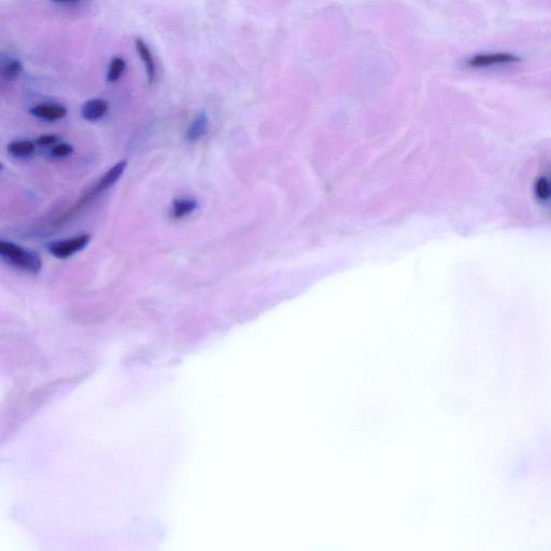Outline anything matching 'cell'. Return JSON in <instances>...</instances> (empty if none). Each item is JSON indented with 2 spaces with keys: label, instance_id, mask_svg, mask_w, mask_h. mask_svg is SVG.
I'll list each match as a JSON object with an SVG mask.
<instances>
[{
  "label": "cell",
  "instance_id": "11",
  "mask_svg": "<svg viewBox=\"0 0 551 551\" xmlns=\"http://www.w3.org/2000/svg\"><path fill=\"white\" fill-rule=\"evenodd\" d=\"M23 65L19 59H8L7 61L3 59L1 64V78L6 81H12L19 78V75L22 73Z\"/></svg>",
  "mask_w": 551,
  "mask_h": 551
},
{
  "label": "cell",
  "instance_id": "9",
  "mask_svg": "<svg viewBox=\"0 0 551 551\" xmlns=\"http://www.w3.org/2000/svg\"><path fill=\"white\" fill-rule=\"evenodd\" d=\"M207 129H208V118L205 115L204 112L199 113L192 124L189 125L187 131V139L191 142L199 140L203 136L206 134Z\"/></svg>",
  "mask_w": 551,
  "mask_h": 551
},
{
  "label": "cell",
  "instance_id": "12",
  "mask_svg": "<svg viewBox=\"0 0 551 551\" xmlns=\"http://www.w3.org/2000/svg\"><path fill=\"white\" fill-rule=\"evenodd\" d=\"M34 142L30 140H17L12 141L9 146H8V151L11 156L15 158H26V156H32L35 152Z\"/></svg>",
  "mask_w": 551,
  "mask_h": 551
},
{
  "label": "cell",
  "instance_id": "3",
  "mask_svg": "<svg viewBox=\"0 0 551 551\" xmlns=\"http://www.w3.org/2000/svg\"><path fill=\"white\" fill-rule=\"evenodd\" d=\"M127 165V162H125V160H122V162L115 164L113 167L110 168L107 173L102 176V179H100V181L95 185V187L91 189L90 192L86 193V194L80 199V202L77 204L78 209L84 206L85 204H88L95 196H97L100 193L104 192L106 189H109L110 187L115 185L118 180L121 178V176L123 175V173H124Z\"/></svg>",
  "mask_w": 551,
  "mask_h": 551
},
{
  "label": "cell",
  "instance_id": "10",
  "mask_svg": "<svg viewBox=\"0 0 551 551\" xmlns=\"http://www.w3.org/2000/svg\"><path fill=\"white\" fill-rule=\"evenodd\" d=\"M197 208V202L194 199L181 198L175 200L171 208V216L174 218H183L192 214Z\"/></svg>",
  "mask_w": 551,
  "mask_h": 551
},
{
  "label": "cell",
  "instance_id": "5",
  "mask_svg": "<svg viewBox=\"0 0 551 551\" xmlns=\"http://www.w3.org/2000/svg\"><path fill=\"white\" fill-rule=\"evenodd\" d=\"M518 56L510 53L479 54L467 59V66L471 68H486L492 66L507 65L519 62Z\"/></svg>",
  "mask_w": 551,
  "mask_h": 551
},
{
  "label": "cell",
  "instance_id": "4",
  "mask_svg": "<svg viewBox=\"0 0 551 551\" xmlns=\"http://www.w3.org/2000/svg\"><path fill=\"white\" fill-rule=\"evenodd\" d=\"M90 235L83 234V235L75 236L73 239H66V241H54L49 245V251L55 258L65 260L75 253L83 250V249L90 243Z\"/></svg>",
  "mask_w": 551,
  "mask_h": 551
},
{
  "label": "cell",
  "instance_id": "16",
  "mask_svg": "<svg viewBox=\"0 0 551 551\" xmlns=\"http://www.w3.org/2000/svg\"><path fill=\"white\" fill-rule=\"evenodd\" d=\"M54 3H69V1H75V0H52Z\"/></svg>",
  "mask_w": 551,
  "mask_h": 551
},
{
  "label": "cell",
  "instance_id": "1",
  "mask_svg": "<svg viewBox=\"0 0 551 551\" xmlns=\"http://www.w3.org/2000/svg\"><path fill=\"white\" fill-rule=\"evenodd\" d=\"M0 254L7 262L25 272H38L41 270V260L36 253L25 250L10 241L0 243Z\"/></svg>",
  "mask_w": 551,
  "mask_h": 551
},
{
  "label": "cell",
  "instance_id": "15",
  "mask_svg": "<svg viewBox=\"0 0 551 551\" xmlns=\"http://www.w3.org/2000/svg\"><path fill=\"white\" fill-rule=\"evenodd\" d=\"M56 141H57V138L54 135H44V136L38 138L37 144H39V146L46 147L55 144Z\"/></svg>",
  "mask_w": 551,
  "mask_h": 551
},
{
  "label": "cell",
  "instance_id": "13",
  "mask_svg": "<svg viewBox=\"0 0 551 551\" xmlns=\"http://www.w3.org/2000/svg\"><path fill=\"white\" fill-rule=\"evenodd\" d=\"M125 68H127V64H125L124 59H122V57L117 56L115 59H112L109 69H108V82L113 83L119 81L122 75L124 73Z\"/></svg>",
  "mask_w": 551,
  "mask_h": 551
},
{
  "label": "cell",
  "instance_id": "6",
  "mask_svg": "<svg viewBox=\"0 0 551 551\" xmlns=\"http://www.w3.org/2000/svg\"><path fill=\"white\" fill-rule=\"evenodd\" d=\"M30 113L38 119L57 121L67 115V109L59 104H40L30 109Z\"/></svg>",
  "mask_w": 551,
  "mask_h": 551
},
{
  "label": "cell",
  "instance_id": "7",
  "mask_svg": "<svg viewBox=\"0 0 551 551\" xmlns=\"http://www.w3.org/2000/svg\"><path fill=\"white\" fill-rule=\"evenodd\" d=\"M109 109V104L100 98H94L85 102L81 109V115L86 121L95 122L106 115Z\"/></svg>",
  "mask_w": 551,
  "mask_h": 551
},
{
  "label": "cell",
  "instance_id": "14",
  "mask_svg": "<svg viewBox=\"0 0 551 551\" xmlns=\"http://www.w3.org/2000/svg\"><path fill=\"white\" fill-rule=\"evenodd\" d=\"M73 147L67 144H59L54 147L52 150V156L54 158H66V156H71L73 153Z\"/></svg>",
  "mask_w": 551,
  "mask_h": 551
},
{
  "label": "cell",
  "instance_id": "2",
  "mask_svg": "<svg viewBox=\"0 0 551 551\" xmlns=\"http://www.w3.org/2000/svg\"><path fill=\"white\" fill-rule=\"evenodd\" d=\"M533 195L535 202L551 214V158L541 166L535 176Z\"/></svg>",
  "mask_w": 551,
  "mask_h": 551
},
{
  "label": "cell",
  "instance_id": "8",
  "mask_svg": "<svg viewBox=\"0 0 551 551\" xmlns=\"http://www.w3.org/2000/svg\"><path fill=\"white\" fill-rule=\"evenodd\" d=\"M135 48H136L137 53L140 56L141 61L144 63L149 83L153 82L154 78H156V63H154L153 55H152L150 48L146 41L139 37L135 38Z\"/></svg>",
  "mask_w": 551,
  "mask_h": 551
}]
</instances>
